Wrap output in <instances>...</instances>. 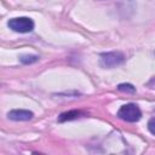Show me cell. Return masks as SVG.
<instances>
[{"instance_id":"8992f818","label":"cell","mask_w":155,"mask_h":155,"mask_svg":"<svg viewBox=\"0 0 155 155\" xmlns=\"http://www.w3.org/2000/svg\"><path fill=\"white\" fill-rule=\"evenodd\" d=\"M38 59H39V56H35V54H23L19 58V61L23 64H31V63L36 62Z\"/></svg>"},{"instance_id":"277c9868","label":"cell","mask_w":155,"mask_h":155,"mask_svg":"<svg viewBox=\"0 0 155 155\" xmlns=\"http://www.w3.org/2000/svg\"><path fill=\"white\" fill-rule=\"evenodd\" d=\"M7 117L13 121H29L33 117V113L24 109H15L7 113Z\"/></svg>"},{"instance_id":"52a82bcc","label":"cell","mask_w":155,"mask_h":155,"mask_svg":"<svg viewBox=\"0 0 155 155\" xmlns=\"http://www.w3.org/2000/svg\"><path fill=\"white\" fill-rule=\"evenodd\" d=\"M117 90L121 92H126V93H134L136 92V88L131 84H120L117 86Z\"/></svg>"},{"instance_id":"3957f363","label":"cell","mask_w":155,"mask_h":155,"mask_svg":"<svg viewBox=\"0 0 155 155\" xmlns=\"http://www.w3.org/2000/svg\"><path fill=\"white\" fill-rule=\"evenodd\" d=\"M10 29L17 33H29L34 29V22L29 17H16L7 22Z\"/></svg>"},{"instance_id":"6da1fadb","label":"cell","mask_w":155,"mask_h":155,"mask_svg":"<svg viewBox=\"0 0 155 155\" xmlns=\"http://www.w3.org/2000/svg\"><path fill=\"white\" fill-rule=\"evenodd\" d=\"M117 116L127 122H137L140 117H142V111L138 108L137 104L134 103H128L122 105L119 111H117Z\"/></svg>"},{"instance_id":"5b68a950","label":"cell","mask_w":155,"mask_h":155,"mask_svg":"<svg viewBox=\"0 0 155 155\" xmlns=\"http://www.w3.org/2000/svg\"><path fill=\"white\" fill-rule=\"evenodd\" d=\"M82 115V111L80 110H69V111H65L63 114L59 115L58 117V121L59 122H63V121H69V120H74V119H78Z\"/></svg>"},{"instance_id":"7a4b0ae2","label":"cell","mask_w":155,"mask_h":155,"mask_svg":"<svg viewBox=\"0 0 155 155\" xmlns=\"http://www.w3.org/2000/svg\"><path fill=\"white\" fill-rule=\"evenodd\" d=\"M125 61V56L124 53L119 52V51H113V52H107V53H102L99 57V64L103 68H115L120 64H122Z\"/></svg>"},{"instance_id":"ba28073f","label":"cell","mask_w":155,"mask_h":155,"mask_svg":"<svg viewBox=\"0 0 155 155\" xmlns=\"http://www.w3.org/2000/svg\"><path fill=\"white\" fill-rule=\"evenodd\" d=\"M148 130H149V132L151 134L155 136V117H153V119L149 120V122H148Z\"/></svg>"}]
</instances>
